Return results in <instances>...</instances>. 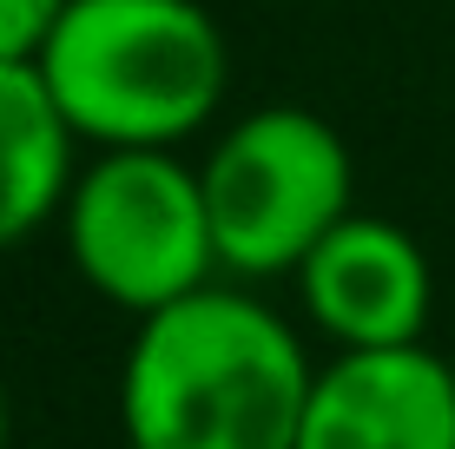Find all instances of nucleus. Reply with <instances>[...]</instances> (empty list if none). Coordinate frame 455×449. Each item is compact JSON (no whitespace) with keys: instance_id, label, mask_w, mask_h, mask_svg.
Segmentation results:
<instances>
[{"instance_id":"obj_9","label":"nucleus","mask_w":455,"mask_h":449,"mask_svg":"<svg viewBox=\"0 0 455 449\" xmlns=\"http://www.w3.org/2000/svg\"><path fill=\"white\" fill-rule=\"evenodd\" d=\"M0 449H7V390H0Z\"/></svg>"},{"instance_id":"obj_10","label":"nucleus","mask_w":455,"mask_h":449,"mask_svg":"<svg viewBox=\"0 0 455 449\" xmlns=\"http://www.w3.org/2000/svg\"><path fill=\"white\" fill-rule=\"evenodd\" d=\"M449 377H455V357H449Z\"/></svg>"},{"instance_id":"obj_7","label":"nucleus","mask_w":455,"mask_h":449,"mask_svg":"<svg viewBox=\"0 0 455 449\" xmlns=\"http://www.w3.org/2000/svg\"><path fill=\"white\" fill-rule=\"evenodd\" d=\"M73 146L80 139L60 119L40 67L0 60V252L67 212V192L80 179Z\"/></svg>"},{"instance_id":"obj_5","label":"nucleus","mask_w":455,"mask_h":449,"mask_svg":"<svg viewBox=\"0 0 455 449\" xmlns=\"http://www.w3.org/2000/svg\"><path fill=\"white\" fill-rule=\"evenodd\" d=\"M304 311L337 350H410L422 344L435 277L403 225L350 212L297 271Z\"/></svg>"},{"instance_id":"obj_3","label":"nucleus","mask_w":455,"mask_h":449,"mask_svg":"<svg viewBox=\"0 0 455 449\" xmlns=\"http://www.w3.org/2000/svg\"><path fill=\"white\" fill-rule=\"evenodd\" d=\"M218 265L238 277L304 271L331 231L350 219L356 165L343 132L310 106H258L198 165Z\"/></svg>"},{"instance_id":"obj_4","label":"nucleus","mask_w":455,"mask_h":449,"mask_svg":"<svg viewBox=\"0 0 455 449\" xmlns=\"http://www.w3.org/2000/svg\"><path fill=\"white\" fill-rule=\"evenodd\" d=\"M60 225L73 271L132 317L172 311L218 271L205 179L179 152H100L80 165Z\"/></svg>"},{"instance_id":"obj_2","label":"nucleus","mask_w":455,"mask_h":449,"mask_svg":"<svg viewBox=\"0 0 455 449\" xmlns=\"http://www.w3.org/2000/svg\"><path fill=\"white\" fill-rule=\"evenodd\" d=\"M73 139L100 152H172L225 100L231 46L198 0H73L40 53Z\"/></svg>"},{"instance_id":"obj_1","label":"nucleus","mask_w":455,"mask_h":449,"mask_svg":"<svg viewBox=\"0 0 455 449\" xmlns=\"http://www.w3.org/2000/svg\"><path fill=\"white\" fill-rule=\"evenodd\" d=\"M310 383L317 370L271 304L205 285L139 317L119 423L132 449H297Z\"/></svg>"},{"instance_id":"obj_8","label":"nucleus","mask_w":455,"mask_h":449,"mask_svg":"<svg viewBox=\"0 0 455 449\" xmlns=\"http://www.w3.org/2000/svg\"><path fill=\"white\" fill-rule=\"evenodd\" d=\"M73 0H0V60L7 67H40L53 27L67 20Z\"/></svg>"},{"instance_id":"obj_6","label":"nucleus","mask_w":455,"mask_h":449,"mask_svg":"<svg viewBox=\"0 0 455 449\" xmlns=\"http://www.w3.org/2000/svg\"><path fill=\"white\" fill-rule=\"evenodd\" d=\"M297 449H455V377L435 350H343L317 370Z\"/></svg>"}]
</instances>
